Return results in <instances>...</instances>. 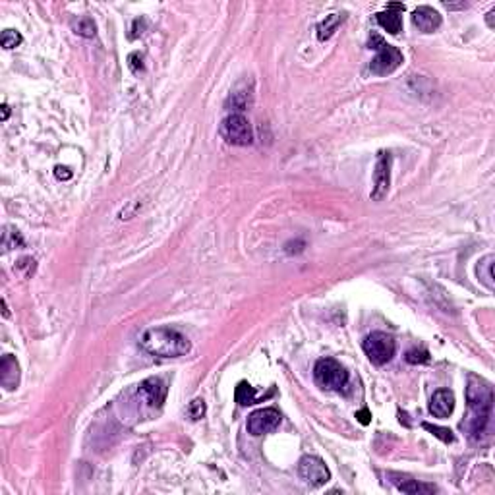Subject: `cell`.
Returning a JSON list of instances; mask_svg holds the SVG:
<instances>
[{
  "label": "cell",
  "instance_id": "f1b7e54d",
  "mask_svg": "<svg viewBox=\"0 0 495 495\" xmlns=\"http://www.w3.org/2000/svg\"><path fill=\"white\" fill-rule=\"evenodd\" d=\"M2 306H4V318H8V316H10V311H8V306H6V300H2Z\"/></svg>",
  "mask_w": 495,
  "mask_h": 495
},
{
  "label": "cell",
  "instance_id": "d6986e66",
  "mask_svg": "<svg viewBox=\"0 0 495 495\" xmlns=\"http://www.w3.org/2000/svg\"><path fill=\"white\" fill-rule=\"evenodd\" d=\"M234 398L240 407H248V405H253L258 402L255 400V389L248 383V381H240L236 385V391H234Z\"/></svg>",
  "mask_w": 495,
  "mask_h": 495
},
{
  "label": "cell",
  "instance_id": "6da1fadb",
  "mask_svg": "<svg viewBox=\"0 0 495 495\" xmlns=\"http://www.w3.org/2000/svg\"><path fill=\"white\" fill-rule=\"evenodd\" d=\"M466 405L468 414L460 422V429L470 437L480 439L489 424L492 410H494V389L484 379L470 376L466 387Z\"/></svg>",
  "mask_w": 495,
  "mask_h": 495
},
{
  "label": "cell",
  "instance_id": "4316f807",
  "mask_svg": "<svg viewBox=\"0 0 495 495\" xmlns=\"http://www.w3.org/2000/svg\"><path fill=\"white\" fill-rule=\"evenodd\" d=\"M8 117H10V107L2 105V120H8Z\"/></svg>",
  "mask_w": 495,
  "mask_h": 495
},
{
  "label": "cell",
  "instance_id": "484cf974",
  "mask_svg": "<svg viewBox=\"0 0 495 495\" xmlns=\"http://www.w3.org/2000/svg\"><path fill=\"white\" fill-rule=\"evenodd\" d=\"M55 175H57V178H60V180L72 178V173H70L68 166H57V168H55Z\"/></svg>",
  "mask_w": 495,
  "mask_h": 495
},
{
  "label": "cell",
  "instance_id": "7402d4cb",
  "mask_svg": "<svg viewBox=\"0 0 495 495\" xmlns=\"http://www.w3.org/2000/svg\"><path fill=\"white\" fill-rule=\"evenodd\" d=\"M205 400L204 398H194L192 402H190V407H188V414L192 420H202L205 416Z\"/></svg>",
  "mask_w": 495,
  "mask_h": 495
},
{
  "label": "cell",
  "instance_id": "603a6c76",
  "mask_svg": "<svg viewBox=\"0 0 495 495\" xmlns=\"http://www.w3.org/2000/svg\"><path fill=\"white\" fill-rule=\"evenodd\" d=\"M407 362L408 364H426V362H429V352L424 349L410 350V352H407Z\"/></svg>",
  "mask_w": 495,
  "mask_h": 495
},
{
  "label": "cell",
  "instance_id": "52a82bcc",
  "mask_svg": "<svg viewBox=\"0 0 495 495\" xmlns=\"http://www.w3.org/2000/svg\"><path fill=\"white\" fill-rule=\"evenodd\" d=\"M298 474L311 487H321L331 480L329 468L325 466V463L321 460L320 456L313 455L302 456L300 463H298Z\"/></svg>",
  "mask_w": 495,
  "mask_h": 495
},
{
  "label": "cell",
  "instance_id": "9c48e42d",
  "mask_svg": "<svg viewBox=\"0 0 495 495\" xmlns=\"http://www.w3.org/2000/svg\"><path fill=\"white\" fill-rule=\"evenodd\" d=\"M391 184V155L387 151H381L378 155L376 171H373V188H371V200L381 202L389 192Z\"/></svg>",
  "mask_w": 495,
  "mask_h": 495
},
{
  "label": "cell",
  "instance_id": "5b68a950",
  "mask_svg": "<svg viewBox=\"0 0 495 495\" xmlns=\"http://www.w3.org/2000/svg\"><path fill=\"white\" fill-rule=\"evenodd\" d=\"M362 349H364V352H366V356H368L371 364L385 366V364L391 362L393 356H395L397 344H395V339H393L391 335H387V333L373 331V333H369L368 337L364 339Z\"/></svg>",
  "mask_w": 495,
  "mask_h": 495
},
{
  "label": "cell",
  "instance_id": "83f0119b",
  "mask_svg": "<svg viewBox=\"0 0 495 495\" xmlns=\"http://www.w3.org/2000/svg\"><path fill=\"white\" fill-rule=\"evenodd\" d=\"M494 14L495 10L487 12V26H489V28H494Z\"/></svg>",
  "mask_w": 495,
  "mask_h": 495
},
{
  "label": "cell",
  "instance_id": "ba28073f",
  "mask_svg": "<svg viewBox=\"0 0 495 495\" xmlns=\"http://www.w3.org/2000/svg\"><path fill=\"white\" fill-rule=\"evenodd\" d=\"M281 424V412L277 408H262L255 410L248 418V431L252 436H265L271 434Z\"/></svg>",
  "mask_w": 495,
  "mask_h": 495
},
{
  "label": "cell",
  "instance_id": "8fae6325",
  "mask_svg": "<svg viewBox=\"0 0 495 495\" xmlns=\"http://www.w3.org/2000/svg\"><path fill=\"white\" fill-rule=\"evenodd\" d=\"M400 12H405V4H389L387 10L376 14L378 23L391 35H398L402 31V18Z\"/></svg>",
  "mask_w": 495,
  "mask_h": 495
},
{
  "label": "cell",
  "instance_id": "5bb4252c",
  "mask_svg": "<svg viewBox=\"0 0 495 495\" xmlns=\"http://www.w3.org/2000/svg\"><path fill=\"white\" fill-rule=\"evenodd\" d=\"M387 478L397 485V489L405 492V494H434L437 492L436 485L431 484H422L418 480H412L407 474H397V472H389Z\"/></svg>",
  "mask_w": 495,
  "mask_h": 495
},
{
  "label": "cell",
  "instance_id": "277c9868",
  "mask_svg": "<svg viewBox=\"0 0 495 495\" xmlns=\"http://www.w3.org/2000/svg\"><path fill=\"white\" fill-rule=\"evenodd\" d=\"M313 378L321 389H327V391L339 393L349 385V371L333 358L318 360V364L313 368Z\"/></svg>",
  "mask_w": 495,
  "mask_h": 495
},
{
  "label": "cell",
  "instance_id": "cb8c5ba5",
  "mask_svg": "<svg viewBox=\"0 0 495 495\" xmlns=\"http://www.w3.org/2000/svg\"><path fill=\"white\" fill-rule=\"evenodd\" d=\"M128 64H130V70L134 72V74H139V72H144V57L139 55V52H132L130 57H128Z\"/></svg>",
  "mask_w": 495,
  "mask_h": 495
},
{
  "label": "cell",
  "instance_id": "d4e9b609",
  "mask_svg": "<svg viewBox=\"0 0 495 495\" xmlns=\"http://www.w3.org/2000/svg\"><path fill=\"white\" fill-rule=\"evenodd\" d=\"M356 418H358V422L362 424V426H368L369 422H371V414H369L368 408H362V410H358V412H356Z\"/></svg>",
  "mask_w": 495,
  "mask_h": 495
},
{
  "label": "cell",
  "instance_id": "7c38bea8",
  "mask_svg": "<svg viewBox=\"0 0 495 495\" xmlns=\"http://www.w3.org/2000/svg\"><path fill=\"white\" fill-rule=\"evenodd\" d=\"M0 385L6 391H14L20 385V364L12 354H6L0 362Z\"/></svg>",
  "mask_w": 495,
  "mask_h": 495
},
{
  "label": "cell",
  "instance_id": "3957f363",
  "mask_svg": "<svg viewBox=\"0 0 495 495\" xmlns=\"http://www.w3.org/2000/svg\"><path fill=\"white\" fill-rule=\"evenodd\" d=\"M369 49L378 50V57L369 62V72L373 76H389L402 64V52L376 33L369 37Z\"/></svg>",
  "mask_w": 495,
  "mask_h": 495
},
{
  "label": "cell",
  "instance_id": "8992f818",
  "mask_svg": "<svg viewBox=\"0 0 495 495\" xmlns=\"http://www.w3.org/2000/svg\"><path fill=\"white\" fill-rule=\"evenodd\" d=\"M221 134L233 146H250L253 142L252 126L244 115H231L224 118Z\"/></svg>",
  "mask_w": 495,
  "mask_h": 495
},
{
  "label": "cell",
  "instance_id": "44dd1931",
  "mask_svg": "<svg viewBox=\"0 0 495 495\" xmlns=\"http://www.w3.org/2000/svg\"><path fill=\"white\" fill-rule=\"evenodd\" d=\"M424 426V429H427V431H431L434 436L439 437L443 443H453L455 441V436H453V431L451 429H447V427H439V426H431V424H422Z\"/></svg>",
  "mask_w": 495,
  "mask_h": 495
},
{
  "label": "cell",
  "instance_id": "4fadbf2b",
  "mask_svg": "<svg viewBox=\"0 0 495 495\" xmlns=\"http://www.w3.org/2000/svg\"><path fill=\"white\" fill-rule=\"evenodd\" d=\"M455 410V395L449 389H439L429 400V412L436 418H447Z\"/></svg>",
  "mask_w": 495,
  "mask_h": 495
},
{
  "label": "cell",
  "instance_id": "e0dca14e",
  "mask_svg": "<svg viewBox=\"0 0 495 495\" xmlns=\"http://www.w3.org/2000/svg\"><path fill=\"white\" fill-rule=\"evenodd\" d=\"M344 21V14H329L325 20L318 26V39L327 41L333 37V33L339 30V26Z\"/></svg>",
  "mask_w": 495,
  "mask_h": 495
},
{
  "label": "cell",
  "instance_id": "2e32d148",
  "mask_svg": "<svg viewBox=\"0 0 495 495\" xmlns=\"http://www.w3.org/2000/svg\"><path fill=\"white\" fill-rule=\"evenodd\" d=\"M494 262H495L494 253H487V255L482 258V260L478 262V265H476V275H478L480 282L484 284L487 291H494L495 289Z\"/></svg>",
  "mask_w": 495,
  "mask_h": 495
},
{
  "label": "cell",
  "instance_id": "30bf717a",
  "mask_svg": "<svg viewBox=\"0 0 495 495\" xmlns=\"http://www.w3.org/2000/svg\"><path fill=\"white\" fill-rule=\"evenodd\" d=\"M139 393L146 397V400L151 407H163L166 398V385L165 381L161 378H147L146 381H142L139 385Z\"/></svg>",
  "mask_w": 495,
  "mask_h": 495
},
{
  "label": "cell",
  "instance_id": "ffe728a7",
  "mask_svg": "<svg viewBox=\"0 0 495 495\" xmlns=\"http://www.w3.org/2000/svg\"><path fill=\"white\" fill-rule=\"evenodd\" d=\"M21 41H23V37H21L20 33H18L16 30H4L2 31V35H0V43H2V47L8 50L20 47Z\"/></svg>",
  "mask_w": 495,
  "mask_h": 495
},
{
  "label": "cell",
  "instance_id": "9a60e30c",
  "mask_svg": "<svg viewBox=\"0 0 495 495\" xmlns=\"http://www.w3.org/2000/svg\"><path fill=\"white\" fill-rule=\"evenodd\" d=\"M412 21L422 33H434L441 26V16H439V12L429 6H420L412 14Z\"/></svg>",
  "mask_w": 495,
  "mask_h": 495
},
{
  "label": "cell",
  "instance_id": "ac0fdd59",
  "mask_svg": "<svg viewBox=\"0 0 495 495\" xmlns=\"http://www.w3.org/2000/svg\"><path fill=\"white\" fill-rule=\"evenodd\" d=\"M72 30L76 35L79 37H88V39H93L97 35V28H95V21L91 20L89 16H84V18H78V20L72 21Z\"/></svg>",
  "mask_w": 495,
  "mask_h": 495
},
{
  "label": "cell",
  "instance_id": "7a4b0ae2",
  "mask_svg": "<svg viewBox=\"0 0 495 495\" xmlns=\"http://www.w3.org/2000/svg\"><path fill=\"white\" fill-rule=\"evenodd\" d=\"M142 349L159 358H178L192 350V342L182 333L168 327L147 329L139 339Z\"/></svg>",
  "mask_w": 495,
  "mask_h": 495
}]
</instances>
